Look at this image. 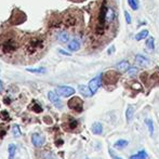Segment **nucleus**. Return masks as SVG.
Instances as JSON below:
<instances>
[{
    "mask_svg": "<svg viewBox=\"0 0 159 159\" xmlns=\"http://www.w3.org/2000/svg\"><path fill=\"white\" fill-rule=\"evenodd\" d=\"M27 70L33 74H46L47 73V69L43 68V67H39V68H28Z\"/></svg>",
    "mask_w": 159,
    "mask_h": 159,
    "instance_id": "19",
    "label": "nucleus"
},
{
    "mask_svg": "<svg viewBox=\"0 0 159 159\" xmlns=\"http://www.w3.org/2000/svg\"><path fill=\"white\" fill-rule=\"evenodd\" d=\"M101 84H102V75H98V77L90 80V82H89V88H90L91 92H92L93 94L96 93V91L98 90V88L101 87Z\"/></svg>",
    "mask_w": 159,
    "mask_h": 159,
    "instance_id": "4",
    "label": "nucleus"
},
{
    "mask_svg": "<svg viewBox=\"0 0 159 159\" xmlns=\"http://www.w3.org/2000/svg\"><path fill=\"white\" fill-rule=\"evenodd\" d=\"M55 92L59 95L64 96V98H68V96H71L75 93V89L71 88V87H67V86H60L57 88Z\"/></svg>",
    "mask_w": 159,
    "mask_h": 159,
    "instance_id": "2",
    "label": "nucleus"
},
{
    "mask_svg": "<svg viewBox=\"0 0 159 159\" xmlns=\"http://www.w3.org/2000/svg\"><path fill=\"white\" fill-rule=\"evenodd\" d=\"M115 50H116V49H115V46H111V48H109L108 50H107V53H108V54L111 55V54H113V52H114Z\"/></svg>",
    "mask_w": 159,
    "mask_h": 159,
    "instance_id": "29",
    "label": "nucleus"
},
{
    "mask_svg": "<svg viewBox=\"0 0 159 159\" xmlns=\"http://www.w3.org/2000/svg\"><path fill=\"white\" fill-rule=\"evenodd\" d=\"M138 68L136 67H130L129 68V70H128V74H129V76L130 77H134V76L138 74Z\"/></svg>",
    "mask_w": 159,
    "mask_h": 159,
    "instance_id": "24",
    "label": "nucleus"
},
{
    "mask_svg": "<svg viewBox=\"0 0 159 159\" xmlns=\"http://www.w3.org/2000/svg\"><path fill=\"white\" fill-rule=\"evenodd\" d=\"M145 124L147 125V128H148V131H149V133L151 134H153L154 133V125H153V120L152 119H145Z\"/></svg>",
    "mask_w": 159,
    "mask_h": 159,
    "instance_id": "21",
    "label": "nucleus"
},
{
    "mask_svg": "<svg viewBox=\"0 0 159 159\" xmlns=\"http://www.w3.org/2000/svg\"><path fill=\"white\" fill-rule=\"evenodd\" d=\"M9 151V159H14L15 154H16V146L14 144H10L8 147Z\"/></svg>",
    "mask_w": 159,
    "mask_h": 159,
    "instance_id": "17",
    "label": "nucleus"
},
{
    "mask_svg": "<svg viewBox=\"0 0 159 159\" xmlns=\"http://www.w3.org/2000/svg\"><path fill=\"white\" fill-rule=\"evenodd\" d=\"M78 90H79V92L81 93L82 95L87 96V98H89V96L93 95V93L91 92L90 88H89V86H84V84H80L79 87H78Z\"/></svg>",
    "mask_w": 159,
    "mask_h": 159,
    "instance_id": "10",
    "label": "nucleus"
},
{
    "mask_svg": "<svg viewBox=\"0 0 159 159\" xmlns=\"http://www.w3.org/2000/svg\"><path fill=\"white\" fill-rule=\"evenodd\" d=\"M59 52L61 53V54H63V55H67V57H70V53L66 52V51L62 50V49H60V50H59Z\"/></svg>",
    "mask_w": 159,
    "mask_h": 159,
    "instance_id": "30",
    "label": "nucleus"
},
{
    "mask_svg": "<svg viewBox=\"0 0 159 159\" xmlns=\"http://www.w3.org/2000/svg\"><path fill=\"white\" fill-rule=\"evenodd\" d=\"M32 142L34 144V146L36 147H41L44 145V142H46V139H44L43 135L38 133H34L32 135Z\"/></svg>",
    "mask_w": 159,
    "mask_h": 159,
    "instance_id": "6",
    "label": "nucleus"
},
{
    "mask_svg": "<svg viewBox=\"0 0 159 159\" xmlns=\"http://www.w3.org/2000/svg\"><path fill=\"white\" fill-rule=\"evenodd\" d=\"M43 159H55V157L51 153H46V155L43 156Z\"/></svg>",
    "mask_w": 159,
    "mask_h": 159,
    "instance_id": "27",
    "label": "nucleus"
},
{
    "mask_svg": "<svg viewBox=\"0 0 159 159\" xmlns=\"http://www.w3.org/2000/svg\"><path fill=\"white\" fill-rule=\"evenodd\" d=\"M128 3L132 8V10H138L139 9V1L138 0H128Z\"/></svg>",
    "mask_w": 159,
    "mask_h": 159,
    "instance_id": "22",
    "label": "nucleus"
},
{
    "mask_svg": "<svg viewBox=\"0 0 159 159\" xmlns=\"http://www.w3.org/2000/svg\"><path fill=\"white\" fill-rule=\"evenodd\" d=\"M135 63L141 67H146L149 65V60L146 59L144 55H141V54H138L135 57Z\"/></svg>",
    "mask_w": 159,
    "mask_h": 159,
    "instance_id": "7",
    "label": "nucleus"
},
{
    "mask_svg": "<svg viewBox=\"0 0 159 159\" xmlns=\"http://www.w3.org/2000/svg\"><path fill=\"white\" fill-rule=\"evenodd\" d=\"M115 17H116V13H115V11H114V9L113 8L107 9L106 19H105V21H106V25H109V24L113 23L114 20H115Z\"/></svg>",
    "mask_w": 159,
    "mask_h": 159,
    "instance_id": "8",
    "label": "nucleus"
},
{
    "mask_svg": "<svg viewBox=\"0 0 159 159\" xmlns=\"http://www.w3.org/2000/svg\"><path fill=\"white\" fill-rule=\"evenodd\" d=\"M134 113H135V107L133 106V105H129L126 111V118H127V121L129 122L130 120L133 118L134 116Z\"/></svg>",
    "mask_w": 159,
    "mask_h": 159,
    "instance_id": "12",
    "label": "nucleus"
},
{
    "mask_svg": "<svg viewBox=\"0 0 159 159\" xmlns=\"http://www.w3.org/2000/svg\"><path fill=\"white\" fill-rule=\"evenodd\" d=\"M147 157H148V155H147L146 152L143 149V151L138 152L135 155H132L129 159H147Z\"/></svg>",
    "mask_w": 159,
    "mask_h": 159,
    "instance_id": "16",
    "label": "nucleus"
},
{
    "mask_svg": "<svg viewBox=\"0 0 159 159\" xmlns=\"http://www.w3.org/2000/svg\"><path fill=\"white\" fill-rule=\"evenodd\" d=\"M57 39L59 40L62 43H66V42H69V35L67 32H60L57 36Z\"/></svg>",
    "mask_w": 159,
    "mask_h": 159,
    "instance_id": "11",
    "label": "nucleus"
},
{
    "mask_svg": "<svg viewBox=\"0 0 159 159\" xmlns=\"http://www.w3.org/2000/svg\"><path fill=\"white\" fill-rule=\"evenodd\" d=\"M146 47H147V49H149V50H154V49H155V40H154L153 37H149L148 39H147Z\"/></svg>",
    "mask_w": 159,
    "mask_h": 159,
    "instance_id": "20",
    "label": "nucleus"
},
{
    "mask_svg": "<svg viewBox=\"0 0 159 159\" xmlns=\"http://www.w3.org/2000/svg\"><path fill=\"white\" fill-rule=\"evenodd\" d=\"M33 109H34V111H36V113H41V111H42V107L40 106L39 104H37V103H35Z\"/></svg>",
    "mask_w": 159,
    "mask_h": 159,
    "instance_id": "25",
    "label": "nucleus"
},
{
    "mask_svg": "<svg viewBox=\"0 0 159 159\" xmlns=\"http://www.w3.org/2000/svg\"><path fill=\"white\" fill-rule=\"evenodd\" d=\"M92 132L94 134H102L103 133V126L101 122H94L92 125Z\"/></svg>",
    "mask_w": 159,
    "mask_h": 159,
    "instance_id": "15",
    "label": "nucleus"
},
{
    "mask_svg": "<svg viewBox=\"0 0 159 159\" xmlns=\"http://www.w3.org/2000/svg\"><path fill=\"white\" fill-rule=\"evenodd\" d=\"M68 107L73 111H77V113H80L84 109V102L78 96H74L68 101Z\"/></svg>",
    "mask_w": 159,
    "mask_h": 159,
    "instance_id": "1",
    "label": "nucleus"
},
{
    "mask_svg": "<svg viewBox=\"0 0 159 159\" xmlns=\"http://www.w3.org/2000/svg\"><path fill=\"white\" fill-rule=\"evenodd\" d=\"M3 91V84H2V82H1V80H0V93Z\"/></svg>",
    "mask_w": 159,
    "mask_h": 159,
    "instance_id": "31",
    "label": "nucleus"
},
{
    "mask_svg": "<svg viewBox=\"0 0 159 159\" xmlns=\"http://www.w3.org/2000/svg\"><path fill=\"white\" fill-rule=\"evenodd\" d=\"M69 51L71 52H75V51H78L80 49V41L77 39H73L68 42V46H67Z\"/></svg>",
    "mask_w": 159,
    "mask_h": 159,
    "instance_id": "9",
    "label": "nucleus"
},
{
    "mask_svg": "<svg viewBox=\"0 0 159 159\" xmlns=\"http://www.w3.org/2000/svg\"><path fill=\"white\" fill-rule=\"evenodd\" d=\"M116 67H117V69L119 71H128L130 68V64L128 61H121L116 65Z\"/></svg>",
    "mask_w": 159,
    "mask_h": 159,
    "instance_id": "13",
    "label": "nucleus"
},
{
    "mask_svg": "<svg viewBox=\"0 0 159 159\" xmlns=\"http://www.w3.org/2000/svg\"><path fill=\"white\" fill-rule=\"evenodd\" d=\"M109 155H111V157L113 158V159H122V158L118 157V156L114 155V153H113V151H111V149H109Z\"/></svg>",
    "mask_w": 159,
    "mask_h": 159,
    "instance_id": "28",
    "label": "nucleus"
},
{
    "mask_svg": "<svg viewBox=\"0 0 159 159\" xmlns=\"http://www.w3.org/2000/svg\"><path fill=\"white\" fill-rule=\"evenodd\" d=\"M125 15H126V22L128 24H131V16L127 11H125Z\"/></svg>",
    "mask_w": 159,
    "mask_h": 159,
    "instance_id": "26",
    "label": "nucleus"
},
{
    "mask_svg": "<svg viewBox=\"0 0 159 159\" xmlns=\"http://www.w3.org/2000/svg\"><path fill=\"white\" fill-rule=\"evenodd\" d=\"M149 36V33H148V30H142V32H140L138 34V35L135 36V39L138 40V41H141V40H143V39H145V38H147Z\"/></svg>",
    "mask_w": 159,
    "mask_h": 159,
    "instance_id": "18",
    "label": "nucleus"
},
{
    "mask_svg": "<svg viewBox=\"0 0 159 159\" xmlns=\"http://www.w3.org/2000/svg\"><path fill=\"white\" fill-rule=\"evenodd\" d=\"M105 78V84H114L117 82L118 78H119V75H118L116 71H108V73L105 74L104 76Z\"/></svg>",
    "mask_w": 159,
    "mask_h": 159,
    "instance_id": "5",
    "label": "nucleus"
},
{
    "mask_svg": "<svg viewBox=\"0 0 159 159\" xmlns=\"http://www.w3.org/2000/svg\"><path fill=\"white\" fill-rule=\"evenodd\" d=\"M12 132H13V134H14V136H16V138L21 136V131H20V127L17 126V125H14V126H13Z\"/></svg>",
    "mask_w": 159,
    "mask_h": 159,
    "instance_id": "23",
    "label": "nucleus"
},
{
    "mask_svg": "<svg viewBox=\"0 0 159 159\" xmlns=\"http://www.w3.org/2000/svg\"><path fill=\"white\" fill-rule=\"evenodd\" d=\"M128 144H129V142H128L127 140H118L115 142V144H114V147L117 149H124L126 148V147L128 146Z\"/></svg>",
    "mask_w": 159,
    "mask_h": 159,
    "instance_id": "14",
    "label": "nucleus"
},
{
    "mask_svg": "<svg viewBox=\"0 0 159 159\" xmlns=\"http://www.w3.org/2000/svg\"><path fill=\"white\" fill-rule=\"evenodd\" d=\"M48 98H49V101H50V102L52 103L55 107H57V108H62L63 103H62L61 98H59V94H57V92H54V91H50V92L48 93Z\"/></svg>",
    "mask_w": 159,
    "mask_h": 159,
    "instance_id": "3",
    "label": "nucleus"
}]
</instances>
